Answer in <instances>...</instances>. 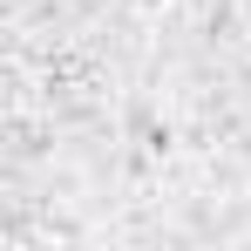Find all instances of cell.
Masks as SVG:
<instances>
[{
    "mask_svg": "<svg viewBox=\"0 0 251 251\" xmlns=\"http://www.w3.org/2000/svg\"><path fill=\"white\" fill-rule=\"evenodd\" d=\"M245 61H251V54H245Z\"/></svg>",
    "mask_w": 251,
    "mask_h": 251,
    "instance_id": "obj_1",
    "label": "cell"
}]
</instances>
